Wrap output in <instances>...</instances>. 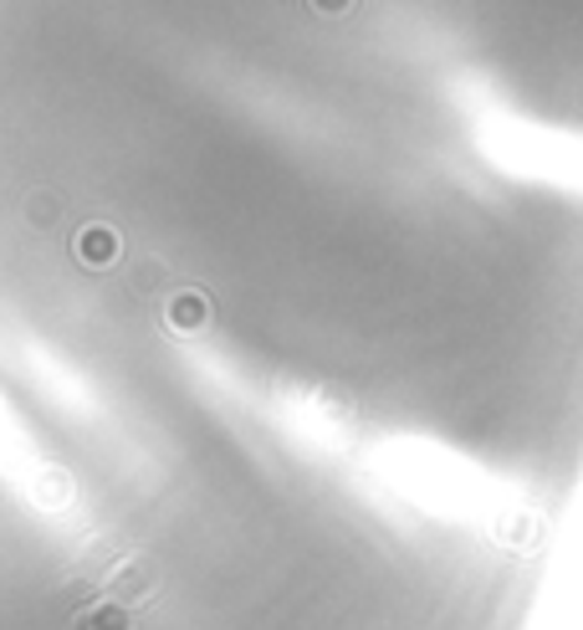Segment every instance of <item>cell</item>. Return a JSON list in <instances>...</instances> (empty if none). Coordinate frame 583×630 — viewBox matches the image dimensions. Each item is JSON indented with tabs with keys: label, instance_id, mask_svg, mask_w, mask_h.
<instances>
[{
	"label": "cell",
	"instance_id": "cell-1",
	"mask_svg": "<svg viewBox=\"0 0 583 630\" xmlns=\"http://www.w3.org/2000/svg\"><path fill=\"white\" fill-rule=\"evenodd\" d=\"M153 585H159V564H153L149 554H134V559H124L108 575V600L139 605V600H149L153 595Z\"/></svg>",
	"mask_w": 583,
	"mask_h": 630
},
{
	"label": "cell",
	"instance_id": "cell-2",
	"mask_svg": "<svg viewBox=\"0 0 583 630\" xmlns=\"http://www.w3.org/2000/svg\"><path fill=\"white\" fill-rule=\"evenodd\" d=\"M77 262L83 266H113L118 262V237L108 225H83L77 231Z\"/></svg>",
	"mask_w": 583,
	"mask_h": 630
},
{
	"label": "cell",
	"instance_id": "cell-7",
	"mask_svg": "<svg viewBox=\"0 0 583 630\" xmlns=\"http://www.w3.org/2000/svg\"><path fill=\"white\" fill-rule=\"evenodd\" d=\"M348 6H353V0H312L318 15H338V11H348Z\"/></svg>",
	"mask_w": 583,
	"mask_h": 630
},
{
	"label": "cell",
	"instance_id": "cell-6",
	"mask_svg": "<svg viewBox=\"0 0 583 630\" xmlns=\"http://www.w3.org/2000/svg\"><path fill=\"white\" fill-rule=\"evenodd\" d=\"M62 492H67V482H62V476H56V482H42V503H67Z\"/></svg>",
	"mask_w": 583,
	"mask_h": 630
},
{
	"label": "cell",
	"instance_id": "cell-5",
	"mask_svg": "<svg viewBox=\"0 0 583 630\" xmlns=\"http://www.w3.org/2000/svg\"><path fill=\"white\" fill-rule=\"evenodd\" d=\"M56 221V200L52 196H31V225H52Z\"/></svg>",
	"mask_w": 583,
	"mask_h": 630
},
{
	"label": "cell",
	"instance_id": "cell-4",
	"mask_svg": "<svg viewBox=\"0 0 583 630\" xmlns=\"http://www.w3.org/2000/svg\"><path fill=\"white\" fill-rule=\"evenodd\" d=\"M169 323L184 328V334L200 328V323H205V297H200V293H174V297H169Z\"/></svg>",
	"mask_w": 583,
	"mask_h": 630
},
{
	"label": "cell",
	"instance_id": "cell-3",
	"mask_svg": "<svg viewBox=\"0 0 583 630\" xmlns=\"http://www.w3.org/2000/svg\"><path fill=\"white\" fill-rule=\"evenodd\" d=\"M134 626H139V620H134V605L103 600V605H87L72 630H134Z\"/></svg>",
	"mask_w": 583,
	"mask_h": 630
}]
</instances>
